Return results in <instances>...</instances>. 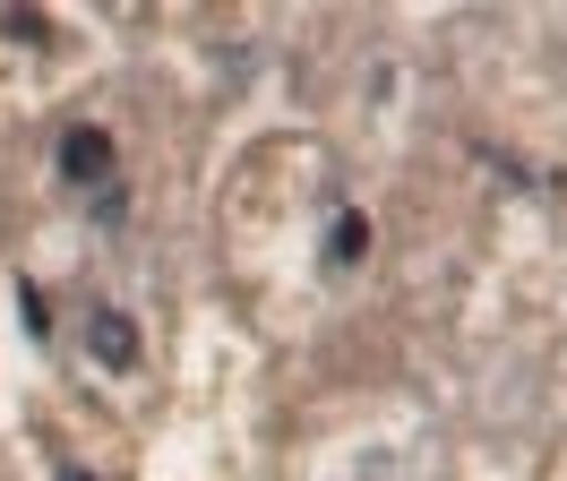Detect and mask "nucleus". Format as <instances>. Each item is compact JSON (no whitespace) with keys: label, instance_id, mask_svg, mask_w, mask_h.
Instances as JSON below:
<instances>
[{"label":"nucleus","instance_id":"nucleus-1","mask_svg":"<svg viewBox=\"0 0 567 481\" xmlns=\"http://www.w3.org/2000/svg\"><path fill=\"white\" fill-rule=\"evenodd\" d=\"M61 172H70L78 190H104L112 198V137L104 130H70L61 137Z\"/></svg>","mask_w":567,"mask_h":481},{"label":"nucleus","instance_id":"nucleus-2","mask_svg":"<svg viewBox=\"0 0 567 481\" xmlns=\"http://www.w3.org/2000/svg\"><path fill=\"white\" fill-rule=\"evenodd\" d=\"M86 336H95V361H104V370H130V361H138V327H130L121 309H95Z\"/></svg>","mask_w":567,"mask_h":481},{"label":"nucleus","instance_id":"nucleus-3","mask_svg":"<svg viewBox=\"0 0 567 481\" xmlns=\"http://www.w3.org/2000/svg\"><path fill=\"white\" fill-rule=\"evenodd\" d=\"M361 249H370V224H361V215H344V224L327 233V258L344 267V258H361Z\"/></svg>","mask_w":567,"mask_h":481},{"label":"nucleus","instance_id":"nucleus-4","mask_svg":"<svg viewBox=\"0 0 567 481\" xmlns=\"http://www.w3.org/2000/svg\"><path fill=\"white\" fill-rule=\"evenodd\" d=\"M61 481H86V473H61Z\"/></svg>","mask_w":567,"mask_h":481}]
</instances>
